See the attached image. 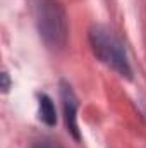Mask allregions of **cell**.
<instances>
[{
    "label": "cell",
    "mask_w": 146,
    "mask_h": 148,
    "mask_svg": "<svg viewBox=\"0 0 146 148\" xmlns=\"http://www.w3.org/2000/svg\"><path fill=\"white\" fill-rule=\"evenodd\" d=\"M36 26L40 38L50 50L60 52L65 48L69 38V21L67 12L59 0H38Z\"/></svg>",
    "instance_id": "6da1fadb"
},
{
    "label": "cell",
    "mask_w": 146,
    "mask_h": 148,
    "mask_svg": "<svg viewBox=\"0 0 146 148\" xmlns=\"http://www.w3.org/2000/svg\"><path fill=\"white\" fill-rule=\"evenodd\" d=\"M89 45L93 53L100 62L108 66L117 74L131 79L132 77V69L126 53V48L122 41L115 36L108 28L105 26H93L89 29Z\"/></svg>",
    "instance_id": "7a4b0ae2"
},
{
    "label": "cell",
    "mask_w": 146,
    "mask_h": 148,
    "mask_svg": "<svg viewBox=\"0 0 146 148\" xmlns=\"http://www.w3.org/2000/svg\"><path fill=\"white\" fill-rule=\"evenodd\" d=\"M60 98H62V107H64V121H65V127L71 133L76 141L81 140L79 134V127H77V109H79V102L77 97L74 93L72 86L65 81L60 83Z\"/></svg>",
    "instance_id": "3957f363"
},
{
    "label": "cell",
    "mask_w": 146,
    "mask_h": 148,
    "mask_svg": "<svg viewBox=\"0 0 146 148\" xmlns=\"http://www.w3.org/2000/svg\"><path fill=\"white\" fill-rule=\"evenodd\" d=\"M38 112H40V119L45 126L52 127L57 124V110H55V103L53 100L46 95V93H40L38 95Z\"/></svg>",
    "instance_id": "277c9868"
},
{
    "label": "cell",
    "mask_w": 146,
    "mask_h": 148,
    "mask_svg": "<svg viewBox=\"0 0 146 148\" xmlns=\"http://www.w3.org/2000/svg\"><path fill=\"white\" fill-rule=\"evenodd\" d=\"M33 148H62L57 141H52V140H41V141H36Z\"/></svg>",
    "instance_id": "5b68a950"
},
{
    "label": "cell",
    "mask_w": 146,
    "mask_h": 148,
    "mask_svg": "<svg viewBox=\"0 0 146 148\" xmlns=\"http://www.w3.org/2000/svg\"><path fill=\"white\" fill-rule=\"evenodd\" d=\"M9 88H10V79H9V74L3 71V73H2V91L7 93Z\"/></svg>",
    "instance_id": "8992f818"
}]
</instances>
